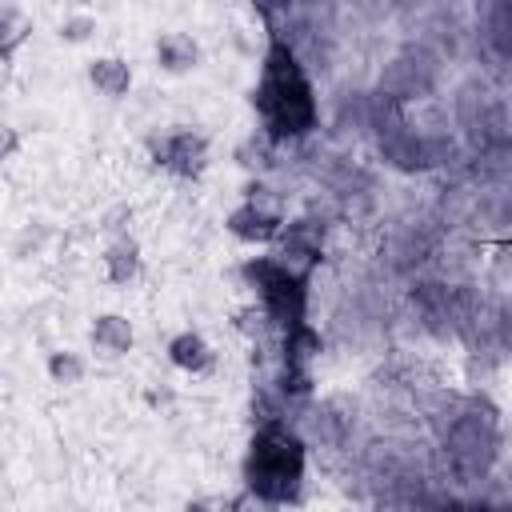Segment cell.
<instances>
[{"instance_id": "6da1fadb", "label": "cell", "mask_w": 512, "mask_h": 512, "mask_svg": "<svg viewBox=\"0 0 512 512\" xmlns=\"http://www.w3.org/2000/svg\"><path fill=\"white\" fill-rule=\"evenodd\" d=\"M252 104L264 120L268 140H296L316 124L312 84L296 60V52L284 40H272V48L264 56V76L252 92Z\"/></svg>"}, {"instance_id": "7a4b0ae2", "label": "cell", "mask_w": 512, "mask_h": 512, "mask_svg": "<svg viewBox=\"0 0 512 512\" xmlns=\"http://www.w3.org/2000/svg\"><path fill=\"white\" fill-rule=\"evenodd\" d=\"M244 480L264 504H288L300 492L304 480V440L284 420H260V432L252 436Z\"/></svg>"}, {"instance_id": "3957f363", "label": "cell", "mask_w": 512, "mask_h": 512, "mask_svg": "<svg viewBox=\"0 0 512 512\" xmlns=\"http://www.w3.org/2000/svg\"><path fill=\"white\" fill-rule=\"evenodd\" d=\"M244 276L260 288V300H264V316H268V320H276V324H284V328H292V324L304 320V300H308L304 280H308V276L292 272L288 264H280V260H272V256L248 260V264H244Z\"/></svg>"}, {"instance_id": "277c9868", "label": "cell", "mask_w": 512, "mask_h": 512, "mask_svg": "<svg viewBox=\"0 0 512 512\" xmlns=\"http://www.w3.org/2000/svg\"><path fill=\"white\" fill-rule=\"evenodd\" d=\"M152 156H156L160 168H168V172L192 180V176H200L204 164H208V140H204L200 132H188V128H184V132H172V136H164V140H152Z\"/></svg>"}, {"instance_id": "5b68a950", "label": "cell", "mask_w": 512, "mask_h": 512, "mask_svg": "<svg viewBox=\"0 0 512 512\" xmlns=\"http://www.w3.org/2000/svg\"><path fill=\"white\" fill-rule=\"evenodd\" d=\"M280 228H284V216L260 212V208H252V204H240V208L228 216V232L240 236V240H248V244H268V240L280 236Z\"/></svg>"}, {"instance_id": "8992f818", "label": "cell", "mask_w": 512, "mask_h": 512, "mask_svg": "<svg viewBox=\"0 0 512 512\" xmlns=\"http://www.w3.org/2000/svg\"><path fill=\"white\" fill-rule=\"evenodd\" d=\"M156 60H160L164 72H188V68L200 64V48H196V40L184 36V32H164V36L156 40Z\"/></svg>"}, {"instance_id": "52a82bcc", "label": "cell", "mask_w": 512, "mask_h": 512, "mask_svg": "<svg viewBox=\"0 0 512 512\" xmlns=\"http://www.w3.org/2000/svg\"><path fill=\"white\" fill-rule=\"evenodd\" d=\"M168 360H172L176 368H184V372H208V368H212V348H208L204 336L180 332V336H172V344H168Z\"/></svg>"}, {"instance_id": "ba28073f", "label": "cell", "mask_w": 512, "mask_h": 512, "mask_svg": "<svg viewBox=\"0 0 512 512\" xmlns=\"http://www.w3.org/2000/svg\"><path fill=\"white\" fill-rule=\"evenodd\" d=\"M92 344H96L104 356H124V352L132 348V324H128L124 316L108 312V316H100V320L92 324Z\"/></svg>"}, {"instance_id": "9c48e42d", "label": "cell", "mask_w": 512, "mask_h": 512, "mask_svg": "<svg viewBox=\"0 0 512 512\" xmlns=\"http://www.w3.org/2000/svg\"><path fill=\"white\" fill-rule=\"evenodd\" d=\"M104 272H108L112 284H132V280L140 276V248H136V240L120 236V240L104 252Z\"/></svg>"}, {"instance_id": "30bf717a", "label": "cell", "mask_w": 512, "mask_h": 512, "mask_svg": "<svg viewBox=\"0 0 512 512\" xmlns=\"http://www.w3.org/2000/svg\"><path fill=\"white\" fill-rule=\"evenodd\" d=\"M88 80H92L104 96H124L128 84H132V68H128L124 60H116V56H104V60H92Z\"/></svg>"}, {"instance_id": "8fae6325", "label": "cell", "mask_w": 512, "mask_h": 512, "mask_svg": "<svg viewBox=\"0 0 512 512\" xmlns=\"http://www.w3.org/2000/svg\"><path fill=\"white\" fill-rule=\"evenodd\" d=\"M28 36H32V20L16 8H0V60L4 64L24 48Z\"/></svg>"}, {"instance_id": "7c38bea8", "label": "cell", "mask_w": 512, "mask_h": 512, "mask_svg": "<svg viewBox=\"0 0 512 512\" xmlns=\"http://www.w3.org/2000/svg\"><path fill=\"white\" fill-rule=\"evenodd\" d=\"M320 352V336L300 320V324H292L288 328V336H284V364L288 368H308V360Z\"/></svg>"}, {"instance_id": "4fadbf2b", "label": "cell", "mask_w": 512, "mask_h": 512, "mask_svg": "<svg viewBox=\"0 0 512 512\" xmlns=\"http://www.w3.org/2000/svg\"><path fill=\"white\" fill-rule=\"evenodd\" d=\"M48 376L56 380V384H80L84 380V360L76 356V352H52L48 356Z\"/></svg>"}, {"instance_id": "5bb4252c", "label": "cell", "mask_w": 512, "mask_h": 512, "mask_svg": "<svg viewBox=\"0 0 512 512\" xmlns=\"http://www.w3.org/2000/svg\"><path fill=\"white\" fill-rule=\"evenodd\" d=\"M244 192H248V196H244V204L260 208V212H272V216H284V212H280V196H276L268 184H248Z\"/></svg>"}, {"instance_id": "9a60e30c", "label": "cell", "mask_w": 512, "mask_h": 512, "mask_svg": "<svg viewBox=\"0 0 512 512\" xmlns=\"http://www.w3.org/2000/svg\"><path fill=\"white\" fill-rule=\"evenodd\" d=\"M96 32V20L92 16H68L64 24H60V40H68V44H80V40H88Z\"/></svg>"}, {"instance_id": "2e32d148", "label": "cell", "mask_w": 512, "mask_h": 512, "mask_svg": "<svg viewBox=\"0 0 512 512\" xmlns=\"http://www.w3.org/2000/svg\"><path fill=\"white\" fill-rule=\"evenodd\" d=\"M252 4H256V12L264 16L268 28H280V20L292 12V0H252Z\"/></svg>"}, {"instance_id": "e0dca14e", "label": "cell", "mask_w": 512, "mask_h": 512, "mask_svg": "<svg viewBox=\"0 0 512 512\" xmlns=\"http://www.w3.org/2000/svg\"><path fill=\"white\" fill-rule=\"evenodd\" d=\"M492 40L500 52H508V4L496 0V12H492Z\"/></svg>"}, {"instance_id": "ac0fdd59", "label": "cell", "mask_w": 512, "mask_h": 512, "mask_svg": "<svg viewBox=\"0 0 512 512\" xmlns=\"http://www.w3.org/2000/svg\"><path fill=\"white\" fill-rule=\"evenodd\" d=\"M16 148H20V132L8 128V124H0V160H8Z\"/></svg>"}, {"instance_id": "d6986e66", "label": "cell", "mask_w": 512, "mask_h": 512, "mask_svg": "<svg viewBox=\"0 0 512 512\" xmlns=\"http://www.w3.org/2000/svg\"><path fill=\"white\" fill-rule=\"evenodd\" d=\"M120 220H132V208H124V204H120V208H112V212L104 216V228H108V232H116V228H124Z\"/></svg>"}]
</instances>
